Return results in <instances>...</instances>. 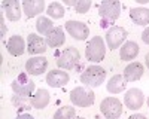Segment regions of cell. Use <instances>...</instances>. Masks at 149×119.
Segmentation results:
<instances>
[{
	"mask_svg": "<svg viewBox=\"0 0 149 119\" xmlns=\"http://www.w3.org/2000/svg\"><path fill=\"white\" fill-rule=\"evenodd\" d=\"M104 79H106V71L100 66H90L81 75V82L85 86H90V88L100 86L104 82Z\"/></svg>",
	"mask_w": 149,
	"mask_h": 119,
	"instance_id": "1",
	"label": "cell"
},
{
	"mask_svg": "<svg viewBox=\"0 0 149 119\" xmlns=\"http://www.w3.org/2000/svg\"><path fill=\"white\" fill-rule=\"evenodd\" d=\"M79 59H81V54L76 48H66L63 49L58 55H57V66L60 68H64V70H72L79 64Z\"/></svg>",
	"mask_w": 149,
	"mask_h": 119,
	"instance_id": "2",
	"label": "cell"
},
{
	"mask_svg": "<svg viewBox=\"0 0 149 119\" xmlns=\"http://www.w3.org/2000/svg\"><path fill=\"white\" fill-rule=\"evenodd\" d=\"M94 100L95 94L85 86H76L70 91V101L78 107H90L94 104Z\"/></svg>",
	"mask_w": 149,
	"mask_h": 119,
	"instance_id": "3",
	"label": "cell"
},
{
	"mask_svg": "<svg viewBox=\"0 0 149 119\" xmlns=\"http://www.w3.org/2000/svg\"><path fill=\"white\" fill-rule=\"evenodd\" d=\"M104 54H106V46H104V42L100 36H94V37L90 40L88 46L85 48V57L86 59L90 61H94V63H98L104 58Z\"/></svg>",
	"mask_w": 149,
	"mask_h": 119,
	"instance_id": "4",
	"label": "cell"
},
{
	"mask_svg": "<svg viewBox=\"0 0 149 119\" xmlns=\"http://www.w3.org/2000/svg\"><path fill=\"white\" fill-rule=\"evenodd\" d=\"M36 85L31 79H29L27 73H21L14 82H12V89L18 97H29L33 94Z\"/></svg>",
	"mask_w": 149,
	"mask_h": 119,
	"instance_id": "5",
	"label": "cell"
},
{
	"mask_svg": "<svg viewBox=\"0 0 149 119\" xmlns=\"http://www.w3.org/2000/svg\"><path fill=\"white\" fill-rule=\"evenodd\" d=\"M98 14L104 21H115L121 14V3L118 0H106L98 6Z\"/></svg>",
	"mask_w": 149,
	"mask_h": 119,
	"instance_id": "6",
	"label": "cell"
},
{
	"mask_svg": "<svg viewBox=\"0 0 149 119\" xmlns=\"http://www.w3.org/2000/svg\"><path fill=\"white\" fill-rule=\"evenodd\" d=\"M100 110L106 119H118L122 113V103L115 97H107L102 101Z\"/></svg>",
	"mask_w": 149,
	"mask_h": 119,
	"instance_id": "7",
	"label": "cell"
},
{
	"mask_svg": "<svg viewBox=\"0 0 149 119\" xmlns=\"http://www.w3.org/2000/svg\"><path fill=\"white\" fill-rule=\"evenodd\" d=\"M125 37H127V31L124 27H119V26H113L110 27L106 33V42H107V46L110 48L112 51L119 48L124 42H125Z\"/></svg>",
	"mask_w": 149,
	"mask_h": 119,
	"instance_id": "8",
	"label": "cell"
},
{
	"mask_svg": "<svg viewBox=\"0 0 149 119\" xmlns=\"http://www.w3.org/2000/svg\"><path fill=\"white\" fill-rule=\"evenodd\" d=\"M66 31L76 40H85L90 36V30L86 27V24L81 21H73V19L66 22Z\"/></svg>",
	"mask_w": 149,
	"mask_h": 119,
	"instance_id": "9",
	"label": "cell"
},
{
	"mask_svg": "<svg viewBox=\"0 0 149 119\" xmlns=\"http://www.w3.org/2000/svg\"><path fill=\"white\" fill-rule=\"evenodd\" d=\"M145 101V97H143V92L137 88H131L125 92V95H124V104H125L127 109L130 110H137L142 107Z\"/></svg>",
	"mask_w": 149,
	"mask_h": 119,
	"instance_id": "10",
	"label": "cell"
},
{
	"mask_svg": "<svg viewBox=\"0 0 149 119\" xmlns=\"http://www.w3.org/2000/svg\"><path fill=\"white\" fill-rule=\"evenodd\" d=\"M48 68V59L45 57H33L30 59H27L26 63V70L27 73L33 75V76H39Z\"/></svg>",
	"mask_w": 149,
	"mask_h": 119,
	"instance_id": "11",
	"label": "cell"
},
{
	"mask_svg": "<svg viewBox=\"0 0 149 119\" xmlns=\"http://www.w3.org/2000/svg\"><path fill=\"white\" fill-rule=\"evenodd\" d=\"M69 82V73L63 70H52L46 75V83L52 88H61Z\"/></svg>",
	"mask_w": 149,
	"mask_h": 119,
	"instance_id": "12",
	"label": "cell"
},
{
	"mask_svg": "<svg viewBox=\"0 0 149 119\" xmlns=\"http://www.w3.org/2000/svg\"><path fill=\"white\" fill-rule=\"evenodd\" d=\"M27 51L30 55L43 54L46 51V40H43L40 36L31 33L27 39Z\"/></svg>",
	"mask_w": 149,
	"mask_h": 119,
	"instance_id": "13",
	"label": "cell"
},
{
	"mask_svg": "<svg viewBox=\"0 0 149 119\" xmlns=\"http://www.w3.org/2000/svg\"><path fill=\"white\" fill-rule=\"evenodd\" d=\"M8 52L10 55H14V57H19L22 55L24 52H26V42H24V39L21 37V36H12V37L8 40Z\"/></svg>",
	"mask_w": 149,
	"mask_h": 119,
	"instance_id": "14",
	"label": "cell"
},
{
	"mask_svg": "<svg viewBox=\"0 0 149 119\" xmlns=\"http://www.w3.org/2000/svg\"><path fill=\"white\" fill-rule=\"evenodd\" d=\"M22 9H24V12H26V15L29 18H33L36 15H39L40 12H43L45 2L43 0H24Z\"/></svg>",
	"mask_w": 149,
	"mask_h": 119,
	"instance_id": "15",
	"label": "cell"
},
{
	"mask_svg": "<svg viewBox=\"0 0 149 119\" xmlns=\"http://www.w3.org/2000/svg\"><path fill=\"white\" fill-rule=\"evenodd\" d=\"M3 10L9 21H18L21 18V6L17 0H6V2H3Z\"/></svg>",
	"mask_w": 149,
	"mask_h": 119,
	"instance_id": "16",
	"label": "cell"
},
{
	"mask_svg": "<svg viewBox=\"0 0 149 119\" xmlns=\"http://www.w3.org/2000/svg\"><path fill=\"white\" fill-rule=\"evenodd\" d=\"M143 64H140L139 61L137 63H131L125 67L124 70V77H125L127 82H134V80H139L142 76H143Z\"/></svg>",
	"mask_w": 149,
	"mask_h": 119,
	"instance_id": "17",
	"label": "cell"
},
{
	"mask_svg": "<svg viewBox=\"0 0 149 119\" xmlns=\"http://www.w3.org/2000/svg\"><path fill=\"white\" fill-rule=\"evenodd\" d=\"M139 54V45L136 42H125L122 46H121V51H119V55H121V59L124 61H130V59H134Z\"/></svg>",
	"mask_w": 149,
	"mask_h": 119,
	"instance_id": "18",
	"label": "cell"
},
{
	"mask_svg": "<svg viewBox=\"0 0 149 119\" xmlns=\"http://www.w3.org/2000/svg\"><path fill=\"white\" fill-rule=\"evenodd\" d=\"M64 40H66V36H64V30L61 27H55L46 36V45L51 48H58L61 45H64Z\"/></svg>",
	"mask_w": 149,
	"mask_h": 119,
	"instance_id": "19",
	"label": "cell"
},
{
	"mask_svg": "<svg viewBox=\"0 0 149 119\" xmlns=\"http://www.w3.org/2000/svg\"><path fill=\"white\" fill-rule=\"evenodd\" d=\"M130 17L137 26H148L149 24V9L146 8H133L130 10Z\"/></svg>",
	"mask_w": 149,
	"mask_h": 119,
	"instance_id": "20",
	"label": "cell"
},
{
	"mask_svg": "<svg viewBox=\"0 0 149 119\" xmlns=\"http://www.w3.org/2000/svg\"><path fill=\"white\" fill-rule=\"evenodd\" d=\"M125 85H127V80L124 77V75H115V76L110 77L106 88L110 94H119L125 89Z\"/></svg>",
	"mask_w": 149,
	"mask_h": 119,
	"instance_id": "21",
	"label": "cell"
},
{
	"mask_svg": "<svg viewBox=\"0 0 149 119\" xmlns=\"http://www.w3.org/2000/svg\"><path fill=\"white\" fill-rule=\"evenodd\" d=\"M30 103L34 109H45L49 104V92L46 89H37L36 94L31 97Z\"/></svg>",
	"mask_w": 149,
	"mask_h": 119,
	"instance_id": "22",
	"label": "cell"
},
{
	"mask_svg": "<svg viewBox=\"0 0 149 119\" xmlns=\"http://www.w3.org/2000/svg\"><path fill=\"white\" fill-rule=\"evenodd\" d=\"M36 28H37V31H39L40 34L48 36L54 30V22L49 18H46V17H39L37 18V22H36Z\"/></svg>",
	"mask_w": 149,
	"mask_h": 119,
	"instance_id": "23",
	"label": "cell"
},
{
	"mask_svg": "<svg viewBox=\"0 0 149 119\" xmlns=\"http://www.w3.org/2000/svg\"><path fill=\"white\" fill-rule=\"evenodd\" d=\"M76 118V110L72 106H63L54 113L52 119H74Z\"/></svg>",
	"mask_w": 149,
	"mask_h": 119,
	"instance_id": "24",
	"label": "cell"
},
{
	"mask_svg": "<svg viewBox=\"0 0 149 119\" xmlns=\"http://www.w3.org/2000/svg\"><path fill=\"white\" fill-rule=\"evenodd\" d=\"M46 14L51 17V18H54V19H60V18L64 17V8H63V5H61V3L54 2V3H51V5L48 6Z\"/></svg>",
	"mask_w": 149,
	"mask_h": 119,
	"instance_id": "25",
	"label": "cell"
},
{
	"mask_svg": "<svg viewBox=\"0 0 149 119\" xmlns=\"http://www.w3.org/2000/svg\"><path fill=\"white\" fill-rule=\"evenodd\" d=\"M91 8V2L90 0H79L74 6V10L78 12V14H85V12H88V9Z\"/></svg>",
	"mask_w": 149,
	"mask_h": 119,
	"instance_id": "26",
	"label": "cell"
},
{
	"mask_svg": "<svg viewBox=\"0 0 149 119\" xmlns=\"http://www.w3.org/2000/svg\"><path fill=\"white\" fill-rule=\"evenodd\" d=\"M142 39H143V42H145V43H148V45H149V27H148V28H145V31L142 33Z\"/></svg>",
	"mask_w": 149,
	"mask_h": 119,
	"instance_id": "27",
	"label": "cell"
},
{
	"mask_svg": "<svg viewBox=\"0 0 149 119\" xmlns=\"http://www.w3.org/2000/svg\"><path fill=\"white\" fill-rule=\"evenodd\" d=\"M17 119H34V118L31 115H29V113H22V115H18Z\"/></svg>",
	"mask_w": 149,
	"mask_h": 119,
	"instance_id": "28",
	"label": "cell"
},
{
	"mask_svg": "<svg viewBox=\"0 0 149 119\" xmlns=\"http://www.w3.org/2000/svg\"><path fill=\"white\" fill-rule=\"evenodd\" d=\"M128 119H146V116H145V115H139V113H134V115H131Z\"/></svg>",
	"mask_w": 149,
	"mask_h": 119,
	"instance_id": "29",
	"label": "cell"
},
{
	"mask_svg": "<svg viewBox=\"0 0 149 119\" xmlns=\"http://www.w3.org/2000/svg\"><path fill=\"white\" fill-rule=\"evenodd\" d=\"M64 2H66L67 6H76V3L79 2V0H64Z\"/></svg>",
	"mask_w": 149,
	"mask_h": 119,
	"instance_id": "30",
	"label": "cell"
},
{
	"mask_svg": "<svg viewBox=\"0 0 149 119\" xmlns=\"http://www.w3.org/2000/svg\"><path fill=\"white\" fill-rule=\"evenodd\" d=\"M145 63H146V67L149 68V52L146 54V57H145Z\"/></svg>",
	"mask_w": 149,
	"mask_h": 119,
	"instance_id": "31",
	"label": "cell"
},
{
	"mask_svg": "<svg viewBox=\"0 0 149 119\" xmlns=\"http://www.w3.org/2000/svg\"><path fill=\"white\" fill-rule=\"evenodd\" d=\"M74 119H84V118H74Z\"/></svg>",
	"mask_w": 149,
	"mask_h": 119,
	"instance_id": "32",
	"label": "cell"
},
{
	"mask_svg": "<svg viewBox=\"0 0 149 119\" xmlns=\"http://www.w3.org/2000/svg\"><path fill=\"white\" fill-rule=\"evenodd\" d=\"M148 107H149V98H148Z\"/></svg>",
	"mask_w": 149,
	"mask_h": 119,
	"instance_id": "33",
	"label": "cell"
}]
</instances>
